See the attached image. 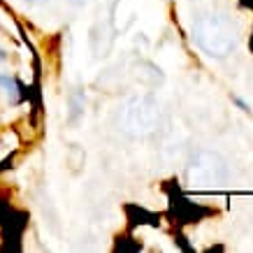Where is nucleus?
I'll return each mask as SVG.
<instances>
[{"label":"nucleus","instance_id":"1","mask_svg":"<svg viewBox=\"0 0 253 253\" xmlns=\"http://www.w3.org/2000/svg\"><path fill=\"white\" fill-rule=\"evenodd\" d=\"M193 35L195 42L200 44L202 51L216 58H225L237 49V35L235 28L228 19L223 16H202L193 26Z\"/></svg>","mask_w":253,"mask_h":253},{"label":"nucleus","instance_id":"2","mask_svg":"<svg viewBox=\"0 0 253 253\" xmlns=\"http://www.w3.org/2000/svg\"><path fill=\"white\" fill-rule=\"evenodd\" d=\"M158 105L151 98H135L130 100L121 116L123 130L132 137H146L158 126Z\"/></svg>","mask_w":253,"mask_h":253},{"label":"nucleus","instance_id":"3","mask_svg":"<svg viewBox=\"0 0 253 253\" xmlns=\"http://www.w3.org/2000/svg\"><path fill=\"white\" fill-rule=\"evenodd\" d=\"M221 163L214 154H200L198 161H193L191 169H188V176H191L193 184L198 186H214L223 179L221 172Z\"/></svg>","mask_w":253,"mask_h":253},{"label":"nucleus","instance_id":"4","mask_svg":"<svg viewBox=\"0 0 253 253\" xmlns=\"http://www.w3.org/2000/svg\"><path fill=\"white\" fill-rule=\"evenodd\" d=\"M0 86L7 91V95H12V102H16V93H19V84H16V79L9 77V75H0Z\"/></svg>","mask_w":253,"mask_h":253},{"label":"nucleus","instance_id":"5","mask_svg":"<svg viewBox=\"0 0 253 253\" xmlns=\"http://www.w3.org/2000/svg\"><path fill=\"white\" fill-rule=\"evenodd\" d=\"M2 61H7V51H5V49H0V63Z\"/></svg>","mask_w":253,"mask_h":253},{"label":"nucleus","instance_id":"6","mask_svg":"<svg viewBox=\"0 0 253 253\" xmlns=\"http://www.w3.org/2000/svg\"><path fill=\"white\" fill-rule=\"evenodd\" d=\"M26 2H31V5H42V2H46V0H26Z\"/></svg>","mask_w":253,"mask_h":253},{"label":"nucleus","instance_id":"7","mask_svg":"<svg viewBox=\"0 0 253 253\" xmlns=\"http://www.w3.org/2000/svg\"><path fill=\"white\" fill-rule=\"evenodd\" d=\"M68 2H72V5H84L86 0H68Z\"/></svg>","mask_w":253,"mask_h":253}]
</instances>
